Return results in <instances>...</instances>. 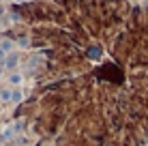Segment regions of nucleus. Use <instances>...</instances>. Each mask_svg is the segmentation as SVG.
Returning a JSON list of instances; mask_svg holds the SVG:
<instances>
[{
    "instance_id": "f03ea898",
    "label": "nucleus",
    "mask_w": 148,
    "mask_h": 146,
    "mask_svg": "<svg viewBox=\"0 0 148 146\" xmlns=\"http://www.w3.org/2000/svg\"><path fill=\"white\" fill-rule=\"evenodd\" d=\"M13 41H15V45H17V47H22V49L32 47V37H30L28 32H19V34H15Z\"/></svg>"
},
{
    "instance_id": "20e7f679",
    "label": "nucleus",
    "mask_w": 148,
    "mask_h": 146,
    "mask_svg": "<svg viewBox=\"0 0 148 146\" xmlns=\"http://www.w3.org/2000/svg\"><path fill=\"white\" fill-rule=\"evenodd\" d=\"M11 99H13V88L9 86L0 88V105H11Z\"/></svg>"
},
{
    "instance_id": "0eeeda50",
    "label": "nucleus",
    "mask_w": 148,
    "mask_h": 146,
    "mask_svg": "<svg viewBox=\"0 0 148 146\" xmlns=\"http://www.w3.org/2000/svg\"><path fill=\"white\" fill-rule=\"evenodd\" d=\"M4 58H7V52H2V49H0V62H4Z\"/></svg>"
},
{
    "instance_id": "f257e3e1",
    "label": "nucleus",
    "mask_w": 148,
    "mask_h": 146,
    "mask_svg": "<svg viewBox=\"0 0 148 146\" xmlns=\"http://www.w3.org/2000/svg\"><path fill=\"white\" fill-rule=\"evenodd\" d=\"M105 56V49L99 41H90L84 47V60H90V62H101Z\"/></svg>"
},
{
    "instance_id": "1a4fd4ad",
    "label": "nucleus",
    "mask_w": 148,
    "mask_h": 146,
    "mask_svg": "<svg viewBox=\"0 0 148 146\" xmlns=\"http://www.w3.org/2000/svg\"><path fill=\"white\" fill-rule=\"evenodd\" d=\"M0 146H7V142H4V138H2V133H0Z\"/></svg>"
},
{
    "instance_id": "39448f33",
    "label": "nucleus",
    "mask_w": 148,
    "mask_h": 146,
    "mask_svg": "<svg viewBox=\"0 0 148 146\" xmlns=\"http://www.w3.org/2000/svg\"><path fill=\"white\" fill-rule=\"evenodd\" d=\"M22 103H24V90H22V88H13L11 105H22Z\"/></svg>"
},
{
    "instance_id": "6e6552de",
    "label": "nucleus",
    "mask_w": 148,
    "mask_h": 146,
    "mask_svg": "<svg viewBox=\"0 0 148 146\" xmlns=\"http://www.w3.org/2000/svg\"><path fill=\"white\" fill-rule=\"evenodd\" d=\"M4 71H7V69H4V62H0V77L4 75Z\"/></svg>"
},
{
    "instance_id": "7ed1b4c3",
    "label": "nucleus",
    "mask_w": 148,
    "mask_h": 146,
    "mask_svg": "<svg viewBox=\"0 0 148 146\" xmlns=\"http://www.w3.org/2000/svg\"><path fill=\"white\" fill-rule=\"evenodd\" d=\"M19 60H22V56H19L17 52L7 54V58H4V69H7V71H13V69L19 64Z\"/></svg>"
},
{
    "instance_id": "423d86ee",
    "label": "nucleus",
    "mask_w": 148,
    "mask_h": 146,
    "mask_svg": "<svg viewBox=\"0 0 148 146\" xmlns=\"http://www.w3.org/2000/svg\"><path fill=\"white\" fill-rule=\"evenodd\" d=\"M9 82H11L15 88H19V84L24 82V73H19V71H15V73H9Z\"/></svg>"
}]
</instances>
